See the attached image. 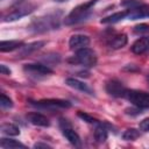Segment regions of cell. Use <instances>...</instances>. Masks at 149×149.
<instances>
[{"label": "cell", "instance_id": "cell-1", "mask_svg": "<svg viewBox=\"0 0 149 149\" xmlns=\"http://www.w3.org/2000/svg\"><path fill=\"white\" fill-rule=\"evenodd\" d=\"M59 24H61V13H54L34 19L30 22L28 29L34 33H44L57 29Z\"/></svg>", "mask_w": 149, "mask_h": 149}, {"label": "cell", "instance_id": "cell-2", "mask_svg": "<svg viewBox=\"0 0 149 149\" xmlns=\"http://www.w3.org/2000/svg\"><path fill=\"white\" fill-rule=\"evenodd\" d=\"M97 1L98 0H90L85 3H81V5L77 6L76 8H73L70 12V14L65 17L64 23L68 24V26H71V24H76V23H79V22L86 20L90 16V14L92 12V8L97 3Z\"/></svg>", "mask_w": 149, "mask_h": 149}, {"label": "cell", "instance_id": "cell-3", "mask_svg": "<svg viewBox=\"0 0 149 149\" xmlns=\"http://www.w3.org/2000/svg\"><path fill=\"white\" fill-rule=\"evenodd\" d=\"M35 8H36V6L33 3H20L15 8H13L7 15L3 16V22H12V21L19 20V19L30 14L31 12H34Z\"/></svg>", "mask_w": 149, "mask_h": 149}, {"label": "cell", "instance_id": "cell-4", "mask_svg": "<svg viewBox=\"0 0 149 149\" xmlns=\"http://www.w3.org/2000/svg\"><path fill=\"white\" fill-rule=\"evenodd\" d=\"M74 62L81 64L85 68H92L97 64V56H95V52L90 49V48H83V49H79L77 50L76 52V56H74Z\"/></svg>", "mask_w": 149, "mask_h": 149}, {"label": "cell", "instance_id": "cell-5", "mask_svg": "<svg viewBox=\"0 0 149 149\" xmlns=\"http://www.w3.org/2000/svg\"><path fill=\"white\" fill-rule=\"evenodd\" d=\"M135 107L137 108H148L149 107V93L137 90H127L125 95Z\"/></svg>", "mask_w": 149, "mask_h": 149}, {"label": "cell", "instance_id": "cell-6", "mask_svg": "<svg viewBox=\"0 0 149 149\" xmlns=\"http://www.w3.org/2000/svg\"><path fill=\"white\" fill-rule=\"evenodd\" d=\"M59 126H61L63 136H64L71 144H73L74 147H79V146H80V137H79V135L71 128V126H70V123L68 122V120L61 119Z\"/></svg>", "mask_w": 149, "mask_h": 149}, {"label": "cell", "instance_id": "cell-7", "mask_svg": "<svg viewBox=\"0 0 149 149\" xmlns=\"http://www.w3.org/2000/svg\"><path fill=\"white\" fill-rule=\"evenodd\" d=\"M37 107L41 108H49V109H55V108H70L71 102L68 100H62V99H43L37 101L36 104H33Z\"/></svg>", "mask_w": 149, "mask_h": 149}, {"label": "cell", "instance_id": "cell-8", "mask_svg": "<svg viewBox=\"0 0 149 149\" xmlns=\"http://www.w3.org/2000/svg\"><path fill=\"white\" fill-rule=\"evenodd\" d=\"M106 91L109 95L115 97V98H120V97H125L127 88L123 86V84L116 79H112L108 80L106 83Z\"/></svg>", "mask_w": 149, "mask_h": 149}, {"label": "cell", "instance_id": "cell-9", "mask_svg": "<svg viewBox=\"0 0 149 149\" xmlns=\"http://www.w3.org/2000/svg\"><path fill=\"white\" fill-rule=\"evenodd\" d=\"M128 14L126 16V19L128 20H137V19H142V17H149V6L147 5H139L134 8L127 9Z\"/></svg>", "mask_w": 149, "mask_h": 149}, {"label": "cell", "instance_id": "cell-10", "mask_svg": "<svg viewBox=\"0 0 149 149\" xmlns=\"http://www.w3.org/2000/svg\"><path fill=\"white\" fill-rule=\"evenodd\" d=\"M88 44H90V38L86 35H81V34L72 35L69 40V47L72 50H79L86 48Z\"/></svg>", "mask_w": 149, "mask_h": 149}, {"label": "cell", "instance_id": "cell-11", "mask_svg": "<svg viewBox=\"0 0 149 149\" xmlns=\"http://www.w3.org/2000/svg\"><path fill=\"white\" fill-rule=\"evenodd\" d=\"M23 70L28 73H33V74H50L52 73V69H50L48 65L45 64H40V63H30V64H26L23 66Z\"/></svg>", "mask_w": 149, "mask_h": 149}, {"label": "cell", "instance_id": "cell-12", "mask_svg": "<svg viewBox=\"0 0 149 149\" xmlns=\"http://www.w3.org/2000/svg\"><path fill=\"white\" fill-rule=\"evenodd\" d=\"M149 50V37L143 36L139 40H136L132 45V51L136 55H142Z\"/></svg>", "mask_w": 149, "mask_h": 149}, {"label": "cell", "instance_id": "cell-13", "mask_svg": "<svg viewBox=\"0 0 149 149\" xmlns=\"http://www.w3.org/2000/svg\"><path fill=\"white\" fill-rule=\"evenodd\" d=\"M44 44H45V42H44V41H37V42H33V43H29V44H26V45L23 44V45L20 48L19 54H20V56H21V57L28 56V55L33 54L34 51H36V50H38V49H41Z\"/></svg>", "mask_w": 149, "mask_h": 149}, {"label": "cell", "instance_id": "cell-14", "mask_svg": "<svg viewBox=\"0 0 149 149\" xmlns=\"http://www.w3.org/2000/svg\"><path fill=\"white\" fill-rule=\"evenodd\" d=\"M27 119L29 120L30 123L35 125V126H40V127H49L50 122L49 119L47 116H44L41 113H29L27 115Z\"/></svg>", "mask_w": 149, "mask_h": 149}, {"label": "cell", "instance_id": "cell-15", "mask_svg": "<svg viewBox=\"0 0 149 149\" xmlns=\"http://www.w3.org/2000/svg\"><path fill=\"white\" fill-rule=\"evenodd\" d=\"M127 41H128V38H127L126 34H123V33L116 34L108 41V47L112 49H120L127 44Z\"/></svg>", "mask_w": 149, "mask_h": 149}, {"label": "cell", "instance_id": "cell-16", "mask_svg": "<svg viewBox=\"0 0 149 149\" xmlns=\"http://www.w3.org/2000/svg\"><path fill=\"white\" fill-rule=\"evenodd\" d=\"M65 83H66V85H69L72 88H76V90L81 91V92L87 93V94H93V91L85 83H83V81H80V80H78L76 78H68L65 80Z\"/></svg>", "mask_w": 149, "mask_h": 149}, {"label": "cell", "instance_id": "cell-17", "mask_svg": "<svg viewBox=\"0 0 149 149\" xmlns=\"http://www.w3.org/2000/svg\"><path fill=\"white\" fill-rule=\"evenodd\" d=\"M23 45L22 41L17 40H10V41H1L0 42V51L1 52H7V51H13L15 49H20Z\"/></svg>", "mask_w": 149, "mask_h": 149}, {"label": "cell", "instance_id": "cell-18", "mask_svg": "<svg viewBox=\"0 0 149 149\" xmlns=\"http://www.w3.org/2000/svg\"><path fill=\"white\" fill-rule=\"evenodd\" d=\"M128 14V10H122V12H116L114 14H111L104 19H101V23H116L123 19H126Z\"/></svg>", "mask_w": 149, "mask_h": 149}, {"label": "cell", "instance_id": "cell-19", "mask_svg": "<svg viewBox=\"0 0 149 149\" xmlns=\"http://www.w3.org/2000/svg\"><path fill=\"white\" fill-rule=\"evenodd\" d=\"M0 147L3 149H15V148H26V146L16 140L10 139H1L0 140Z\"/></svg>", "mask_w": 149, "mask_h": 149}, {"label": "cell", "instance_id": "cell-20", "mask_svg": "<svg viewBox=\"0 0 149 149\" xmlns=\"http://www.w3.org/2000/svg\"><path fill=\"white\" fill-rule=\"evenodd\" d=\"M107 136H108V133H107V129L101 125V123H98L95 130H94V139L97 142L99 143H102L107 140Z\"/></svg>", "mask_w": 149, "mask_h": 149}, {"label": "cell", "instance_id": "cell-21", "mask_svg": "<svg viewBox=\"0 0 149 149\" xmlns=\"http://www.w3.org/2000/svg\"><path fill=\"white\" fill-rule=\"evenodd\" d=\"M1 132L6 135H9V136H16L20 134V129L13 125V123H3L1 125Z\"/></svg>", "mask_w": 149, "mask_h": 149}, {"label": "cell", "instance_id": "cell-22", "mask_svg": "<svg viewBox=\"0 0 149 149\" xmlns=\"http://www.w3.org/2000/svg\"><path fill=\"white\" fill-rule=\"evenodd\" d=\"M140 136V132L135 128H129L127 130H125V133L122 134V139L126 141H134Z\"/></svg>", "mask_w": 149, "mask_h": 149}, {"label": "cell", "instance_id": "cell-23", "mask_svg": "<svg viewBox=\"0 0 149 149\" xmlns=\"http://www.w3.org/2000/svg\"><path fill=\"white\" fill-rule=\"evenodd\" d=\"M78 116H79L81 120H84V121H86V122H88V123H95V125L100 123L95 118H93V116H91V115H88V114H86V113H84V112H78Z\"/></svg>", "mask_w": 149, "mask_h": 149}, {"label": "cell", "instance_id": "cell-24", "mask_svg": "<svg viewBox=\"0 0 149 149\" xmlns=\"http://www.w3.org/2000/svg\"><path fill=\"white\" fill-rule=\"evenodd\" d=\"M0 106H1L2 108H9V107L13 106V101H12L7 95H5V94L2 93V94H1V98H0Z\"/></svg>", "mask_w": 149, "mask_h": 149}, {"label": "cell", "instance_id": "cell-25", "mask_svg": "<svg viewBox=\"0 0 149 149\" xmlns=\"http://www.w3.org/2000/svg\"><path fill=\"white\" fill-rule=\"evenodd\" d=\"M134 31L137 34H143V33H149V24L141 23L134 27Z\"/></svg>", "mask_w": 149, "mask_h": 149}, {"label": "cell", "instance_id": "cell-26", "mask_svg": "<svg viewBox=\"0 0 149 149\" xmlns=\"http://www.w3.org/2000/svg\"><path fill=\"white\" fill-rule=\"evenodd\" d=\"M121 5L127 7L128 9H130V8H134V7L139 6V5H141V2L137 1V0H125V1L121 2Z\"/></svg>", "mask_w": 149, "mask_h": 149}, {"label": "cell", "instance_id": "cell-27", "mask_svg": "<svg viewBox=\"0 0 149 149\" xmlns=\"http://www.w3.org/2000/svg\"><path fill=\"white\" fill-rule=\"evenodd\" d=\"M140 129L143 132H149V118H147L140 122Z\"/></svg>", "mask_w": 149, "mask_h": 149}, {"label": "cell", "instance_id": "cell-28", "mask_svg": "<svg viewBox=\"0 0 149 149\" xmlns=\"http://www.w3.org/2000/svg\"><path fill=\"white\" fill-rule=\"evenodd\" d=\"M0 73L1 74H10V70L8 68H6V65L1 64L0 65Z\"/></svg>", "mask_w": 149, "mask_h": 149}, {"label": "cell", "instance_id": "cell-29", "mask_svg": "<svg viewBox=\"0 0 149 149\" xmlns=\"http://www.w3.org/2000/svg\"><path fill=\"white\" fill-rule=\"evenodd\" d=\"M34 148H51V146H49V144H47V143H42V142H37V143H35L34 144Z\"/></svg>", "mask_w": 149, "mask_h": 149}, {"label": "cell", "instance_id": "cell-30", "mask_svg": "<svg viewBox=\"0 0 149 149\" xmlns=\"http://www.w3.org/2000/svg\"><path fill=\"white\" fill-rule=\"evenodd\" d=\"M55 2H65V1H69V0H52Z\"/></svg>", "mask_w": 149, "mask_h": 149}, {"label": "cell", "instance_id": "cell-31", "mask_svg": "<svg viewBox=\"0 0 149 149\" xmlns=\"http://www.w3.org/2000/svg\"><path fill=\"white\" fill-rule=\"evenodd\" d=\"M148 80H149V77H148Z\"/></svg>", "mask_w": 149, "mask_h": 149}]
</instances>
